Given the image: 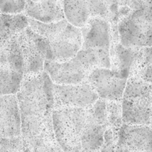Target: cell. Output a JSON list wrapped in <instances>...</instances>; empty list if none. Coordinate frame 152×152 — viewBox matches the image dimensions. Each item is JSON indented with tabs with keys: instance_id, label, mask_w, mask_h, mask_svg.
I'll return each instance as SVG.
<instances>
[{
	"instance_id": "6da1fadb",
	"label": "cell",
	"mask_w": 152,
	"mask_h": 152,
	"mask_svg": "<svg viewBox=\"0 0 152 152\" xmlns=\"http://www.w3.org/2000/svg\"><path fill=\"white\" fill-rule=\"evenodd\" d=\"M16 97L20 111L22 136L26 139L37 137L52 125L53 83L44 71L25 76Z\"/></svg>"
},
{
	"instance_id": "7a4b0ae2",
	"label": "cell",
	"mask_w": 152,
	"mask_h": 152,
	"mask_svg": "<svg viewBox=\"0 0 152 152\" xmlns=\"http://www.w3.org/2000/svg\"><path fill=\"white\" fill-rule=\"evenodd\" d=\"M29 26L48 41L46 60L62 62L75 57L83 46L81 28L66 19L53 23H42L28 18Z\"/></svg>"
},
{
	"instance_id": "3957f363",
	"label": "cell",
	"mask_w": 152,
	"mask_h": 152,
	"mask_svg": "<svg viewBox=\"0 0 152 152\" xmlns=\"http://www.w3.org/2000/svg\"><path fill=\"white\" fill-rule=\"evenodd\" d=\"M88 109L54 108L52 123L55 138L63 152H82L81 137L86 123Z\"/></svg>"
},
{
	"instance_id": "277c9868",
	"label": "cell",
	"mask_w": 152,
	"mask_h": 152,
	"mask_svg": "<svg viewBox=\"0 0 152 152\" xmlns=\"http://www.w3.org/2000/svg\"><path fill=\"white\" fill-rule=\"evenodd\" d=\"M108 129L106 101L99 99L88 109L86 123L81 137L82 152H100Z\"/></svg>"
},
{
	"instance_id": "5b68a950",
	"label": "cell",
	"mask_w": 152,
	"mask_h": 152,
	"mask_svg": "<svg viewBox=\"0 0 152 152\" xmlns=\"http://www.w3.org/2000/svg\"><path fill=\"white\" fill-rule=\"evenodd\" d=\"M129 74L114 68H98L89 74L86 81L105 101H122Z\"/></svg>"
},
{
	"instance_id": "8992f818",
	"label": "cell",
	"mask_w": 152,
	"mask_h": 152,
	"mask_svg": "<svg viewBox=\"0 0 152 152\" xmlns=\"http://www.w3.org/2000/svg\"><path fill=\"white\" fill-rule=\"evenodd\" d=\"M24 59V75L39 74L44 71L48 51V41L30 26L18 35Z\"/></svg>"
},
{
	"instance_id": "52a82bcc",
	"label": "cell",
	"mask_w": 152,
	"mask_h": 152,
	"mask_svg": "<svg viewBox=\"0 0 152 152\" xmlns=\"http://www.w3.org/2000/svg\"><path fill=\"white\" fill-rule=\"evenodd\" d=\"M54 108H77L89 109L99 99L87 81L77 85L53 83Z\"/></svg>"
},
{
	"instance_id": "ba28073f",
	"label": "cell",
	"mask_w": 152,
	"mask_h": 152,
	"mask_svg": "<svg viewBox=\"0 0 152 152\" xmlns=\"http://www.w3.org/2000/svg\"><path fill=\"white\" fill-rule=\"evenodd\" d=\"M81 31L83 48L111 56L113 31L111 24L108 20L102 18L90 17Z\"/></svg>"
},
{
	"instance_id": "9c48e42d",
	"label": "cell",
	"mask_w": 152,
	"mask_h": 152,
	"mask_svg": "<svg viewBox=\"0 0 152 152\" xmlns=\"http://www.w3.org/2000/svg\"><path fill=\"white\" fill-rule=\"evenodd\" d=\"M44 71L57 85L80 84L86 81L90 74L77 56L62 62L46 60Z\"/></svg>"
},
{
	"instance_id": "30bf717a",
	"label": "cell",
	"mask_w": 152,
	"mask_h": 152,
	"mask_svg": "<svg viewBox=\"0 0 152 152\" xmlns=\"http://www.w3.org/2000/svg\"><path fill=\"white\" fill-rule=\"evenodd\" d=\"M117 144L128 152L152 151V129L148 126L123 123L117 132Z\"/></svg>"
},
{
	"instance_id": "8fae6325",
	"label": "cell",
	"mask_w": 152,
	"mask_h": 152,
	"mask_svg": "<svg viewBox=\"0 0 152 152\" xmlns=\"http://www.w3.org/2000/svg\"><path fill=\"white\" fill-rule=\"evenodd\" d=\"M0 136L6 138L22 136L21 115L16 95L0 96Z\"/></svg>"
},
{
	"instance_id": "7c38bea8",
	"label": "cell",
	"mask_w": 152,
	"mask_h": 152,
	"mask_svg": "<svg viewBox=\"0 0 152 152\" xmlns=\"http://www.w3.org/2000/svg\"><path fill=\"white\" fill-rule=\"evenodd\" d=\"M122 118L124 124L149 126L152 120V102L147 98H123Z\"/></svg>"
},
{
	"instance_id": "4fadbf2b",
	"label": "cell",
	"mask_w": 152,
	"mask_h": 152,
	"mask_svg": "<svg viewBox=\"0 0 152 152\" xmlns=\"http://www.w3.org/2000/svg\"><path fill=\"white\" fill-rule=\"evenodd\" d=\"M24 13L29 19L42 23H53L65 19L59 0H27Z\"/></svg>"
},
{
	"instance_id": "5bb4252c",
	"label": "cell",
	"mask_w": 152,
	"mask_h": 152,
	"mask_svg": "<svg viewBox=\"0 0 152 152\" xmlns=\"http://www.w3.org/2000/svg\"><path fill=\"white\" fill-rule=\"evenodd\" d=\"M28 26V18L23 13H0V49Z\"/></svg>"
},
{
	"instance_id": "9a60e30c",
	"label": "cell",
	"mask_w": 152,
	"mask_h": 152,
	"mask_svg": "<svg viewBox=\"0 0 152 152\" xmlns=\"http://www.w3.org/2000/svg\"><path fill=\"white\" fill-rule=\"evenodd\" d=\"M65 18L70 24L82 28L90 19V13L86 0H59Z\"/></svg>"
},
{
	"instance_id": "2e32d148",
	"label": "cell",
	"mask_w": 152,
	"mask_h": 152,
	"mask_svg": "<svg viewBox=\"0 0 152 152\" xmlns=\"http://www.w3.org/2000/svg\"><path fill=\"white\" fill-rule=\"evenodd\" d=\"M18 35L0 49V65L24 74V59Z\"/></svg>"
},
{
	"instance_id": "e0dca14e",
	"label": "cell",
	"mask_w": 152,
	"mask_h": 152,
	"mask_svg": "<svg viewBox=\"0 0 152 152\" xmlns=\"http://www.w3.org/2000/svg\"><path fill=\"white\" fill-rule=\"evenodd\" d=\"M24 77L23 73L0 65V96L17 94Z\"/></svg>"
},
{
	"instance_id": "ac0fdd59",
	"label": "cell",
	"mask_w": 152,
	"mask_h": 152,
	"mask_svg": "<svg viewBox=\"0 0 152 152\" xmlns=\"http://www.w3.org/2000/svg\"><path fill=\"white\" fill-rule=\"evenodd\" d=\"M107 118L108 128L114 132H118L123 123L122 105L120 101H106Z\"/></svg>"
},
{
	"instance_id": "d6986e66",
	"label": "cell",
	"mask_w": 152,
	"mask_h": 152,
	"mask_svg": "<svg viewBox=\"0 0 152 152\" xmlns=\"http://www.w3.org/2000/svg\"><path fill=\"white\" fill-rule=\"evenodd\" d=\"M30 148L22 136L15 138L0 136V152H28Z\"/></svg>"
},
{
	"instance_id": "ffe728a7",
	"label": "cell",
	"mask_w": 152,
	"mask_h": 152,
	"mask_svg": "<svg viewBox=\"0 0 152 152\" xmlns=\"http://www.w3.org/2000/svg\"><path fill=\"white\" fill-rule=\"evenodd\" d=\"M91 17H99L111 23V15L104 0H86Z\"/></svg>"
},
{
	"instance_id": "44dd1931",
	"label": "cell",
	"mask_w": 152,
	"mask_h": 152,
	"mask_svg": "<svg viewBox=\"0 0 152 152\" xmlns=\"http://www.w3.org/2000/svg\"><path fill=\"white\" fill-rule=\"evenodd\" d=\"M27 0H4L0 13L6 14H19L25 11Z\"/></svg>"
},
{
	"instance_id": "7402d4cb",
	"label": "cell",
	"mask_w": 152,
	"mask_h": 152,
	"mask_svg": "<svg viewBox=\"0 0 152 152\" xmlns=\"http://www.w3.org/2000/svg\"><path fill=\"white\" fill-rule=\"evenodd\" d=\"M100 152H128L117 144V141L113 142H105Z\"/></svg>"
},
{
	"instance_id": "603a6c76",
	"label": "cell",
	"mask_w": 152,
	"mask_h": 152,
	"mask_svg": "<svg viewBox=\"0 0 152 152\" xmlns=\"http://www.w3.org/2000/svg\"><path fill=\"white\" fill-rule=\"evenodd\" d=\"M4 2V0H0V10H1V7H2Z\"/></svg>"
},
{
	"instance_id": "cb8c5ba5",
	"label": "cell",
	"mask_w": 152,
	"mask_h": 152,
	"mask_svg": "<svg viewBox=\"0 0 152 152\" xmlns=\"http://www.w3.org/2000/svg\"><path fill=\"white\" fill-rule=\"evenodd\" d=\"M150 125H151V128L152 129V120H151V124H150Z\"/></svg>"
},
{
	"instance_id": "d4e9b609",
	"label": "cell",
	"mask_w": 152,
	"mask_h": 152,
	"mask_svg": "<svg viewBox=\"0 0 152 152\" xmlns=\"http://www.w3.org/2000/svg\"><path fill=\"white\" fill-rule=\"evenodd\" d=\"M31 1H38V0H31Z\"/></svg>"
},
{
	"instance_id": "484cf974",
	"label": "cell",
	"mask_w": 152,
	"mask_h": 152,
	"mask_svg": "<svg viewBox=\"0 0 152 152\" xmlns=\"http://www.w3.org/2000/svg\"><path fill=\"white\" fill-rule=\"evenodd\" d=\"M145 152H152V151H145Z\"/></svg>"
}]
</instances>
